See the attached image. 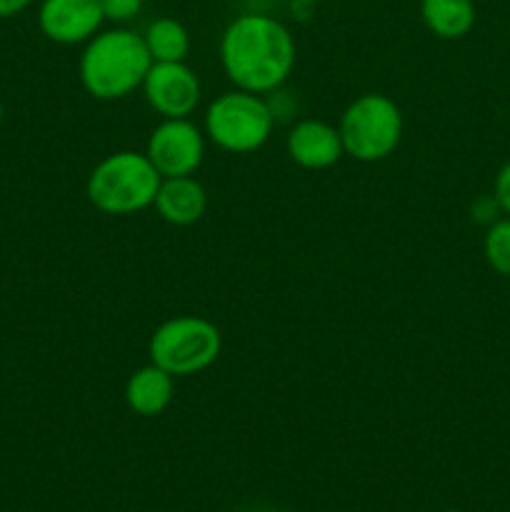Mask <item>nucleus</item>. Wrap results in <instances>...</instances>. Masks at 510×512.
Listing matches in <instances>:
<instances>
[{
	"instance_id": "6e6552de",
	"label": "nucleus",
	"mask_w": 510,
	"mask_h": 512,
	"mask_svg": "<svg viewBox=\"0 0 510 512\" xmlns=\"http://www.w3.org/2000/svg\"><path fill=\"white\" fill-rule=\"evenodd\" d=\"M140 88L163 120L188 118L200 103V80L185 63H153Z\"/></svg>"
},
{
	"instance_id": "7ed1b4c3",
	"label": "nucleus",
	"mask_w": 510,
	"mask_h": 512,
	"mask_svg": "<svg viewBox=\"0 0 510 512\" xmlns=\"http://www.w3.org/2000/svg\"><path fill=\"white\" fill-rule=\"evenodd\" d=\"M160 180L163 178L148 155L120 150L95 165L85 183V195L100 213L133 215L155 203Z\"/></svg>"
},
{
	"instance_id": "20e7f679",
	"label": "nucleus",
	"mask_w": 510,
	"mask_h": 512,
	"mask_svg": "<svg viewBox=\"0 0 510 512\" xmlns=\"http://www.w3.org/2000/svg\"><path fill=\"white\" fill-rule=\"evenodd\" d=\"M275 128V110L268 100L248 90H228L205 110V138L228 153H255Z\"/></svg>"
},
{
	"instance_id": "9b49d317",
	"label": "nucleus",
	"mask_w": 510,
	"mask_h": 512,
	"mask_svg": "<svg viewBox=\"0 0 510 512\" xmlns=\"http://www.w3.org/2000/svg\"><path fill=\"white\" fill-rule=\"evenodd\" d=\"M155 210L160 218L170 225H193L198 223L208 208V193L193 175L183 178H163L160 180L158 195H155Z\"/></svg>"
},
{
	"instance_id": "6ab92c4d",
	"label": "nucleus",
	"mask_w": 510,
	"mask_h": 512,
	"mask_svg": "<svg viewBox=\"0 0 510 512\" xmlns=\"http://www.w3.org/2000/svg\"><path fill=\"white\" fill-rule=\"evenodd\" d=\"M3 118H5V105L3 100H0V123H3Z\"/></svg>"
},
{
	"instance_id": "9d476101",
	"label": "nucleus",
	"mask_w": 510,
	"mask_h": 512,
	"mask_svg": "<svg viewBox=\"0 0 510 512\" xmlns=\"http://www.w3.org/2000/svg\"><path fill=\"white\" fill-rule=\"evenodd\" d=\"M285 148H288L290 160L305 170L333 168L345 155L340 130L315 118L295 123L285 140Z\"/></svg>"
},
{
	"instance_id": "dca6fc26",
	"label": "nucleus",
	"mask_w": 510,
	"mask_h": 512,
	"mask_svg": "<svg viewBox=\"0 0 510 512\" xmlns=\"http://www.w3.org/2000/svg\"><path fill=\"white\" fill-rule=\"evenodd\" d=\"M100 8H103L105 20H113V23H128L135 15H140L143 10V0H100Z\"/></svg>"
},
{
	"instance_id": "1a4fd4ad",
	"label": "nucleus",
	"mask_w": 510,
	"mask_h": 512,
	"mask_svg": "<svg viewBox=\"0 0 510 512\" xmlns=\"http://www.w3.org/2000/svg\"><path fill=\"white\" fill-rule=\"evenodd\" d=\"M103 20L100 0H43L38 10L40 30L58 45L88 43Z\"/></svg>"
},
{
	"instance_id": "4468645a",
	"label": "nucleus",
	"mask_w": 510,
	"mask_h": 512,
	"mask_svg": "<svg viewBox=\"0 0 510 512\" xmlns=\"http://www.w3.org/2000/svg\"><path fill=\"white\" fill-rule=\"evenodd\" d=\"M153 63H185L190 53V35L175 18H158L143 33Z\"/></svg>"
},
{
	"instance_id": "ddd939ff",
	"label": "nucleus",
	"mask_w": 510,
	"mask_h": 512,
	"mask_svg": "<svg viewBox=\"0 0 510 512\" xmlns=\"http://www.w3.org/2000/svg\"><path fill=\"white\" fill-rule=\"evenodd\" d=\"M420 15L433 35L458 40L475 25L473 0H420Z\"/></svg>"
},
{
	"instance_id": "f257e3e1",
	"label": "nucleus",
	"mask_w": 510,
	"mask_h": 512,
	"mask_svg": "<svg viewBox=\"0 0 510 512\" xmlns=\"http://www.w3.org/2000/svg\"><path fill=\"white\" fill-rule=\"evenodd\" d=\"M220 60L235 88L275 93L295 68V38L270 15H238L220 40Z\"/></svg>"
},
{
	"instance_id": "0eeeda50",
	"label": "nucleus",
	"mask_w": 510,
	"mask_h": 512,
	"mask_svg": "<svg viewBox=\"0 0 510 512\" xmlns=\"http://www.w3.org/2000/svg\"><path fill=\"white\" fill-rule=\"evenodd\" d=\"M145 155L160 178L193 175L205 158V133L188 118H165L150 133Z\"/></svg>"
},
{
	"instance_id": "2eb2a0df",
	"label": "nucleus",
	"mask_w": 510,
	"mask_h": 512,
	"mask_svg": "<svg viewBox=\"0 0 510 512\" xmlns=\"http://www.w3.org/2000/svg\"><path fill=\"white\" fill-rule=\"evenodd\" d=\"M485 260L490 268L510 278V218L495 220L485 233Z\"/></svg>"
},
{
	"instance_id": "aec40b11",
	"label": "nucleus",
	"mask_w": 510,
	"mask_h": 512,
	"mask_svg": "<svg viewBox=\"0 0 510 512\" xmlns=\"http://www.w3.org/2000/svg\"><path fill=\"white\" fill-rule=\"evenodd\" d=\"M445 512H463V510H445Z\"/></svg>"
},
{
	"instance_id": "a211bd4d",
	"label": "nucleus",
	"mask_w": 510,
	"mask_h": 512,
	"mask_svg": "<svg viewBox=\"0 0 510 512\" xmlns=\"http://www.w3.org/2000/svg\"><path fill=\"white\" fill-rule=\"evenodd\" d=\"M33 0H0V18H13V15L23 13Z\"/></svg>"
},
{
	"instance_id": "f03ea898",
	"label": "nucleus",
	"mask_w": 510,
	"mask_h": 512,
	"mask_svg": "<svg viewBox=\"0 0 510 512\" xmlns=\"http://www.w3.org/2000/svg\"><path fill=\"white\" fill-rule=\"evenodd\" d=\"M153 58L143 35L128 28L100 30L85 43L78 63L83 88L95 100H120L138 90Z\"/></svg>"
},
{
	"instance_id": "423d86ee",
	"label": "nucleus",
	"mask_w": 510,
	"mask_h": 512,
	"mask_svg": "<svg viewBox=\"0 0 510 512\" xmlns=\"http://www.w3.org/2000/svg\"><path fill=\"white\" fill-rule=\"evenodd\" d=\"M338 130L345 155L360 163H378L400 145L403 113L388 95L365 93L345 108Z\"/></svg>"
},
{
	"instance_id": "39448f33",
	"label": "nucleus",
	"mask_w": 510,
	"mask_h": 512,
	"mask_svg": "<svg viewBox=\"0 0 510 512\" xmlns=\"http://www.w3.org/2000/svg\"><path fill=\"white\" fill-rule=\"evenodd\" d=\"M223 350V335L215 323L200 315H178L165 320L150 335V363L173 378H185L208 370Z\"/></svg>"
},
{
	"instance_id": "f8f14e48",
	"label": "nucleus",
	"mask_w": 510,
	"mask_h": 512,
	"mask_svg": "<svg viewBox=\"0 0 510 512\" xmlns=\"http://www.w3.org/2000/svg\"><path fill=\"white\" fill-rule=\"evenodd\" d=\"M173 380V375L165 373L155 363L145 365V368L135 370L125 383V403L140 418H155V415L165 413L168 405L173 403Z\"/></svg>"
},
{
	"instance_id": "f3484780",
	"label": "nucleus",
	"mask_w": 510,
	"mask_h": 512,
	"mask_svg": "<svg viewBox=\"0 0 510 512\" xmlns=\"http://www.w3.org/2000/svg\"><path fill=\"white\" fill-rule=\"evenodd\" d=\"M495 203L503 213L510 215V160L495 175Z\"/></svg>"
}]
</instances>
